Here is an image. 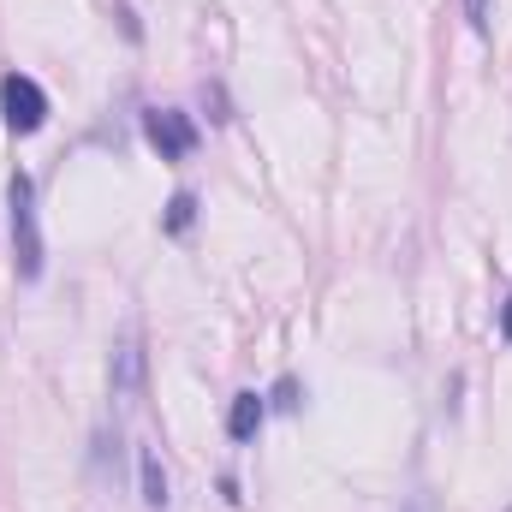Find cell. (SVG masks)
I'll return each instance as SVG.
<instances>
[{
	"instance_id": "obj_1",
	"label": "cell",
	"mask_w": 512,
	"mask_h": 512,
	"mask_svg": "<svg viewBox=\"0 0 512 512\" xmlns=\"http://www.w3.org/2000/svg\"><path fill=\"white\" fill-rule=\"evenodd\" d=\"M6 203H12V268H18V280H24V286H36V280H42V268H48L42 227H36V179H30V173H12Z\"/></svg>"
},
{
	"instance_id": "obj_2",
	"label": "cell",
	"mask_w": 512,
	"mask_h": 512,
	"mask_svg": "<svg viewBox=\"0 0 512 512\" xmlns=\"http://www.w3.org/2000/svg\"><path fill=\"white\" fill-rule=\"evenodd\" d=\"M0 114L18 137H30V131L48 126V90L36 78H24V72H6L0 78Z\"/></svg>"
},
{
	"instance_id": "obj_3",
	"label": "cell",
	"mask_w": 512,
	"mask_h": 512,
	"mask_svg": "<svg viewBox=\"0 0 512 512\" xmlns=\"http://www.w3.org/2000/svg\"><path fill=\"white\" fill-rule=\"evenodd\" d=\"M143 143L161 161H185L197 149V120L179 114V108H143Z\"/></svg>"
},
{
	"instance_id": "obj_4",
	"label": "cell",
	"mask_w": 512,
	"mask_h": 512,
	"mask_svg": "<svg viewBox=\"0 0 512 512\" xmlns=\"http://www.w3.org/2000/svg\"><path fill=\"white\" fill-rule=\"evenodd\" d=\"M143 376H149V352H143V340L126 334L120 346H114V364H108V382H114V399H143Z\"/></svg>"
},
{
	"instance_id": "obj_5",
	"label": "cell",
	"mask_w": 512,
	"mask_h": 512,
	"mask_svg": "<svg viewBox=\"0 0 512 512\" xmlns=\"http://www.w3.org/2000/svg\"><path fill=\"white\" fill-rule=\"evenodd\" d=\"M137 489H143L149 512H167V501H173V483H167V465L155 447H137Z\"/></svg>"
},
{
	"instance_id": "obj_6",
	"label": "cell",
	"mask_w": 512,
	"mask_h": 512,
	"mask_svg": "<svg viewBox=\"0 0 512 512\" xmlns=\"http://www.w3.org/2000/svg\"><path fill=\"white\" fill-rule=\"evenodd\" d=\"M262 417H268V399H262V393H233V405H227V435H233L239 447H251L256 429H262Z\"/></svg>"
},
{
	"instance_id": "obj_7",
	"label": "cell",
	"mask_w": 512,
	"mask_h": 512,
	"mask_svg": "<svg viewBox=\"0 0 512 512\" xmlns=\"http://www.w3.org/2000/svg\"><path fill=\"white\" fill-rule=\"evenodd\" d=\"M191 227H197V191H179V197L167 203V215H161V233L179 239V233H191Z\"/></svg>"
},
{
	"instance_id": "obj_8",
	"label": "cell",
	"mask_w": 512,
	"mask_h": 512,
	"mask_svg": "<svg viewBox=\"0 0 512 512\" xmlns=\"http://www.w3.org/2000/svg\"><path fill=\"white\" fill-rule=\"evenodd\" d=\"M298 393H304V387H298V376H280V382H274V393H268V405H274V411H298V405H304Z\"/></svg>"
},
{
	"instance_id": "obj_9",
	"label": "cell",
	"mask_w": 512,
	"mask_h": 512,
	"mask_svg": "<svg viewBox=\"0 0 512 512\" xmlns=\"http://www.w3.org/2000/svg\"><path fill=\"white\" fill-rule=\"evenodd\" d=\"M203 108H209V120H215V126H227V120H233V108H227V90H221V84H203Z\"/></svg>"
},
{
	"instance_id": "obj_10",
	"label": "cell",
	"mask_w": 512,
	"mask_h": 512,
	"mask_svg": "<svg viewBox=\"0 0 512 512\" xmlns=\"http://www.w3.org/2000/svg\"><path fill=\"white\" fill-rule=\"evenodd\" d=\"M465 18H471V30L483 36V30H489V0H465Z\"/></svg>"
},
{
	"instance_id": "obj_11",
	"label": "cell",
	"mask_w": 512,
	"mask_h": 512,
	"mask_svg": "<svg viewBox=\"0 0 512 512\" xmlns=\"http://www.w3.org/2000/svg\"><path fill=\"white\" fill-rule=\"evenodd\" d=\"M501 340L512 346V292H507V304H501Z\"/></svg>"
},
{
	"instance_id": "obj_12",
	"label": "cell",
	"mask_w": 512,
	"mask_h": 512,
	"mask_svg": "<svg viewBox=\"0 0 512 512\" xmlns=\"http://www.w3.org/2000/svg\"><path fill=\"white\" fill-rule=\"evenodd\" d=\"M405 512H429V507H405Z\"/></svg>"
},
{
	"instance_id": "obj_13",
	"label": "cell",
	"mask_w": 512,
	"mask_h": 512,
	"mask_svg": "<svg viewBox=\"0 0 512 512\" xmlns=\"http://www.w3.org/2000/svg\"><path fill=\"white\" fill-rule=\"evenodd\" d=\"M507 512H512V507H507Z\"/></svg>"
}]
</instances>
